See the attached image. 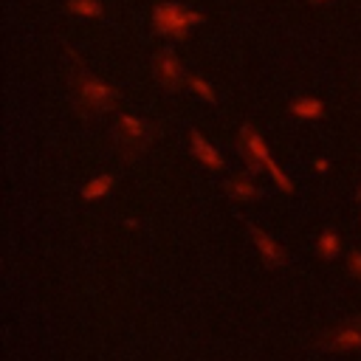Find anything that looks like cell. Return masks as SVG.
I'll list each match as a JSON object with an SVG mask.
<instances>
[{
	"mask_svg": "<svg viewBox=\"0 0 361 361\" xmlns=\"http://www.w3.org/2000/svg\"><path fill=\"white\" fill-rule=\"evenodd\" d=\"M152 76H155V82H158L164 90H169V93L180 90V85L189 79L186 71H183V65H180V59L175 56L172 48H161V51L152 56Z\"/></svg>",
	"mask_w": 361,
	"mask_h": 361,
	"instance_id": "cell-5",
	"label": "cell"
},
{
	"mask_svg": "<svg viewBox=\"0 0 361 361\" xmlns=\"http://www.w3.org/2000/svg\"><path fill=\"white\" fill-rule=\"evenodd\" d=\"M223 189H226V195L234 197V200H254V197L259 195V189L254 186V180H248L245 175H234V178H228V180L223 183Z\"/></svg>",
	"mask_w": 361,
	"mask_h": 361,
	"instance_id": "cell-10",
	"label": "cell"
},
{
	"mask_svg": "<svg viewBox=\"0 0 361 361\" xmlns=\"http://www.w3.org/2000/svg\"><path fill=\"white\" fill-rule=\"evenodd\" d=\"M324 350H361V319H347L319 338Z\"/></svg>",
	"mask_w": 361,
	"mask_h": 361,
	"instance_id": "cell-6",
	"label": "cell"
},
{
	"mask_svg": "<svg viewBox=\"0 0 361 361\" xmlns=\"http://www.w3.org/2000/svg\"><path fill=\"white\" fill-rule=\"evenodd\" d=\"M310 3H319L322 6V3H330V0H310Z\"/></svg>",
	"mask_w": 361,
	"mask_h": 361,
	"instance_id": "cell-17",
	"label": "cell"
},
{
	"mask_svg": "<svg viewBox=\"0 0 361 361\" xmlns=\"http://www.w3.org/2000/svg\"><path fill=\"white\" fill-rule=\"evenodd\" d=\"M155 138V127L141 116H118L113 124V144L124 161H133Z\"/></svg>",
	"mask_w": 361,
	"mask_h": 361,
	"instance_id": "cell-3",
	"label": "cell"
},
{
	"mask_svg": "<svg viewBox=\"0 0 361 361\" xmlns=\"http://www.w3.org/2000/svg\"><path fill=\"white\" fill-rule=\"evenodd\" d=\"M248 231H251V237H254V245H257V251L262 254V259H265V265H274V268H279V265H285L288 262V254H285V248L271 237V234H265L259 226H254V223H248Z\"/></svg>",
	"mask_w": 361,
	"mask_h": 361,
	"instance_id": "cell-7",
	"label": "cell"
},
{
	"mask_svg": "<svg viewBox=\"0 0 361 361\" xmlns=\"http://www.w3.org/2000/svg\"><path fill=\"white\" fill-rule=\"evenodd\" d=\"M197 23H203V14L180 3H158L152 8V28L166 37H186V31Z\"/></svg>",
	"mask_w": 361,
	"mask_h": 361,
	"instance_id": "cell-4",
	"label": "cell"
},
{
	"mask_svg": "<svg viewBox=\"0 0 361 361\" xmlns=\"http://www.w3.org/2000/svg\"><path fill=\"white\" fill-rule=\"evenodd\" d=\"M288 110L296 116V118H322L324 116V102L316 99V96H299L288 104Z\"/></svg>",
	"mask_w": 361,
	"mask_h": 361,
	"instance_id": "cell-9",
	"label": "cell"
},
{
	"mask_svg": "<svg viewBox=\"0 0 361 361\" xmlns=\"http://www.w3.org/2000/svg\"><path fill=\"white\" fill-rule=\"evenodd\" d=\"M71 87H73V102H76V107H79L82 113H104V110H110V107L116 104V99H118V93H116L107 82H102V79L93 76L90 71H85L82 65L73 71Z\"/></svg>",
	"mask_w": 361,
	"mask_h": 361,
	"instance_id": "cell-1",
	"label": "cell"
},
{
	"mask_svg": "<svg viewBox=\"0 0 361 361\" xmlns=\"http://www.w3.org/2000/svg\"><path fill=\"white\" fill-rule=\"evenodd\" d=\"M65 11L79 14V17H99L102 14V3L99 0H68Z\"/></svg>",
	"mask_w": 361,
	"mask_h": 361,
	"instance_id": "cell-13",
	"label": "cell"
},
{
	"mask_svg": "<svg viewBox=\"0 0 361 361\" xmlns=\"http://www.w3.org/2000/svg\"><path fill=\"white\" fill-rule=\"evenodd\" d=\"M186 85L200 96V99H206V102H217V96H214V90H212V85L206 82V79H200L197 73H189V79H186Z\"/></svg>",
	"mask_w": 361,
	"mask_h": 361,
	"instance_id": "cell-14",
	"label": "cell"
},
{
	"mask_svg": "<svg viewBox=\"0 0 361 361\" xmlns=\"http://www.w3.org/2000/svg\"><path fill=\"white\" fill-rule=\"evenodd\" d=\"M189 138H192V152H195V158L203 164V166H209V169H223V158H220V152L203 138V133L200 130H189Z\"/></svg>",
	"mask_w": 361,
	"mask_h": 361,
	"instance_id": "cell-8",
	"label": "cell"
},
{
	"mask_svg": "<svg viewBox=\"0 0 361 361\" xmlns=\"http://www.w3.org/2000/svg\"><path fill=\"white\" fill-rule=\"evenodd\" d=\"M358 200H361V189H358Z\"/></svg>",
	"mask_w": 361,
	"mask_h": 361,
	"instance_id": "cell-18",
	"label": "cell"
},
{
	"mask_svg": "<svg viewBox=\"0 0 361 361\" xmlns=\"http://www.w3.org/2000/svg\"><path fill=\"white\" fill-rule=\"evenodd\" d=\"M240 149H243V161H245V166L251 169V172H259V169H265V172H271V178L276 180V186L282 189V192H293V183L288 180V175L276 166V161L271 158V152H268V147H265V138L257 133V127H251V124H243L240 127Z\"/></svg>",
	"mask_w": 361,
	"mask_h": 361,
	"instance_id": "cell-2",
	"label": "cell"
},
{
	"mask_svg": "<svg viewBox=\"0 0 361 361\" xmlns=\"http://www.w3.org/2000/svg\"><path fill=\"white\" fill-rule=\"evenodd\" d=\"M110 186H113V175H99V178H93L90 183L82 186V197H85V200L104 197V195L110 192Z\"/></svg>",
	"mask_w": 361,
	"mask_h": 361,
	"instance_id": "cell-12",
	"label": "cell"
},
{
	"mask_svg": "<svg viewBox=\"0 0 361 361\" xmlns=\"http://www.w3.org/2000/svg\"><path fill=\"white\" fill-rule=\"evenodd\" d=\"M347 268H350V274H353L355 279H361V251H350V257H347Z\"/></svg>",
	"mask_w": 361,
	"mask_h": 361,
	"instance_id": "cell-15",
	"label": "cell"
},
{
	"mask_svg": "<svg viewBox=\"0 0 361 361\" xmlns=\"http://www.w3.org/2000/svg\"><path fill=\"white\" fill-rule=\"evenodd\" d=\"M313 166H316L319 172H327V166H330V161H327V158H316V161H313Z\"/></svg>",
	"mask_w": 361,
	"mask_h": 361,
	"instance_id": "cell-16",
	"label": "cell"
},
{
	"mask_svg": "<svg viewBox=\"0 0 361 361\" xmlns=\"http://www.w3.org/2000/svg\"><path fill=\"white\" fill-rule=\"evenodd\" d=\"M338 248H341V240H338V234H336L333 228H324V231L319 234V240H316V251H319V257H324V259H333V257L338 254Z\"/></svg>",
	"mask_w": 361,
	"mask_h": 361,
	"instance_id": "cell-11",
	"label": "cell"
}]
</instances>
